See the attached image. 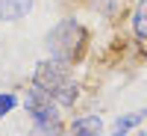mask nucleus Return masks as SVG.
Here are the masks:
<instances>
[{
	"instance_id": "obj_1",
	"label": "nucleus",
	"mask_w": 147,
	"mask_h": 136,
	"mask_svg": "<svg viewBox=\"0 0 147 136\" xmlns=\"http://www.w3.org/2000/svg\"><path fill=\"white\" fill-rule=\"evenodd\" d=\"M85 44H88V33L80 21L74 18H62L56 27L47 33V51H50L53 59H62V62L74 65L82 56Z\"/></svg>"
},
{
	"instance_id": "obj_2",
	"label": "nucleus",
	"mask_w": 147,
	"mask_h": 136,
	"mask_svg": "<svg viewBox=\"0 0 147 136\" xmlns=\"http://www.w3.org/2000/svg\"><path fill=\"white\" fill-rule=\"evenodd\" d=\"M24 109L30 113L32 124L44 130L47 136H62V115H59V104L53 101L44 89L30 83V92L24 98Z\"/></svg>"
},
{
	"instance_id": "obj_3",
	"label": "nucleus",
	"mask_w": 147,
	"mask_h": 136,
	"mask_svg": "<svg viewBox=\"0 0 147 136\" xmlns=\"http://www.w3.org/2000/svg\"><path fill=\"white\" fill-rule=\"evenodd\" d=\"M68 77H71V65L62 62V59H53V56H50V59H41V62L35 65L32 86H38V89H44L47 95H53Z\"/></svg>"
},
{
	"instance_id": "obj_4",
	"label": "nucleus",
	"mask_w": 147,
	"mask_h": 136,
	"mask_svg": "<svg viewBox=\"0 0 147 136\" xmlns=\"http://www.w3.org/2000/svg\"><path fill=\"white\" fill-rule=\"evenodd\" d=\"M68 136H103V118L100 115H80L68 124Z\"/></svg>"
},
{
	"instance_id": "obj_5",
	"label": "nucleus",
	"mask_w": 147,
	"mask_h": 136,
	"mask_svg": "<svg viewBox=\"0 0 147 136\" xmlns=\"http://www.w3.org/2000/svg\"><path fill=\"white\" fill-rule=\"evenodd\" d=\"M32 9V0H0V21H18Z\"/></svg>"
},
{
	"instance_id": "obj_6",
	"label": "nucleus",
	"mask_w": 147,
	"mask_h": 136,
	"mask_svg": "<svg viewBox=\"0 0 147 136\" xmlns=\"http://www.w3.org/2000/svg\"><path fill=\"white\" fill-rule=\"evenodd\" d=\"M50 98H53V101H56L59 107H74V101L80 98V83L74 80V77H68V80H65L62 86H59V89H56Z\"/></svg>"
},
{
	"instance_id": "obj_7",
	"label": "nucleus",
	"mask_w": 147,
	"mask_h": 136,
	"mask_svg": "<svg viewBox=\"0 0 147 136\" xmlns=\"http://www.w3.org/2000/svg\"><path fill=\"white\" fill-rule=\"evenodd\" d=\"M144 109H138V113H127V115H121L118 121H115V124H112V133H109V136H127L132 127H138L141 124V121H144Z\"/></svg>"
},
{
	"instance_id": "obj_8",
	"label": "nucleus",
	"mask_w": 147,
	"mask_h": 136,
	"mask_svg": "<svg viewBox=\"0 0 147 136\" xmlns=\"http://www.w3.org/2000/svg\"><path fill=\"white\" fill-rule=\"evenodd\" d=\"M132 33L138 39H147V0H138L132 12Z\"/></svg>"
},
{
	"instance_id": "obj_9",
	"label": "nucleus",
	"mask_w": 147,
	"mask_h": 136,
	"mask_svg": "<svg viewBox=\"0 0 147 136\" xmlns=\"http://www.w3.org/2000/svg\"><path fill=\"white\" fill-rule=\"evenodd\" d=\"M15 107H18V98L15 95H12V92H0V118L9 115Z\"/></svg>"
},
{
	"instance_id": "obj_10",
	"label": "nucleus",
	"mask_w": 147,
	"mask_h": 136,
	"mask_svg": "<svg viewBox=\"0 0 147 136\" xmlns=\"http://www.w3.org/2000/svg\"><path fill=\"white\" fill-rule=\"evenodd\" d=\"M91 9H97L100 15H112L115 12V0H88Z\"/></svg>"
}]
</instances>
